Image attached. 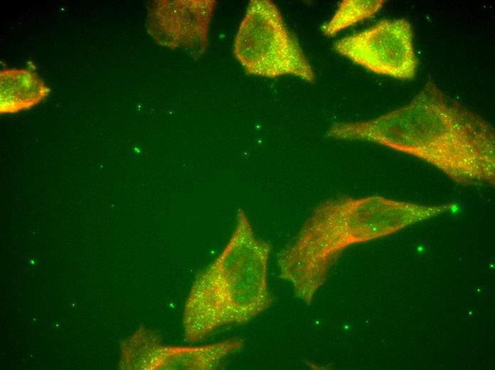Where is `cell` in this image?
I'll return each instance as SVG.
<instances>
[{"label":"cell","instance_id":"5","mask_svg":"<svg viewBox=\"0 0 495 370\" xmlns=\"http://www.w3.org/2000/svg\"><path fill=\"white\" fill-rule=\"evenodd\" d=\"M334 49L373 73L400 80L412 79L418 65L412 27L405 18L380 20L336 41Z\"/></svg>","mask_w":495,"mask_h":370},{"label":"cell","instance_id":"7","mask_svg":"<svg viewBox=\"0 0 495 370\" xmlns=\"http://www.w3.org/2000/svg\"><path fill=\"white\" fill-rule=\"evenodd\" d=\"M243 347V341L238 338L201 346L164 345L160 342L151 370H213Z\"/></svg>","mask_w":495,"mask_h":370},{"label":"cell","instance_id":"9","mask_svg":"<svg viewBox=\"0 0 495 370\" xmlns=\"http://www.w3.org/2000/svg\"><path fill=\"white\" fill-rule=\"evenodd\" d=\"M383 0H344L331 19L321 27L324 36L331 37L346 28L373 16L379 11Z\"/></svg>","mask_w":495,"mask_h":370},{"label":"cell","instance_id":"3","mask_svg":"<svg viewBox=\"0 0 495 370\" xmlns=\"http://www.w3.org/2000/svg\"><path fill=\"white\" fill-rule=\"evenodd\" d=\"M271 250L270 243L255 236L240 209L227 245L191 287L182 319L185 342L196 343L221 327L247 323L271 306Z\"/></svg>","mask_w":495,"mask_h":370},{"label":"cell","instance_id":"2","mask_svg":"<svg viewBox=\"0 0 495 370\" xmlns=\"http://www.w3.org/2000/svg\"><path fill=\"white\" fill-rule=\"evenodd\" d=\"M432 206L381 196H343L318 204L277 255L279 277L310 305L332 265L348 247L430 218Z\"/></svg>","mask_w":495,"mask_h":370},{"label":"cell","instance_id":"8","mask_svg":"<svg viewBox=\"0 0 495 370\" xmlns=\"http://www.w3.org/2000/svg\"><path fill=\"white\" fill-rule=\"evenodd\" d=\"M50 88L34 73L26 69H7L0 73V113L28 110L43 100Z\"/></svg>","mask_w":495,"mask_h":370},{"label":"cell","instance_id":"1","mask_svg":"<svg viewBox=\"0 0 495 370\" xmlns=\"http://www.w3.org/2000/svg\"><path fill=\"white\" fill-rule=\"evenodd\" d=\"M326 134L410 154L460 185L495 183L492 125L448 96L432 80L403 107L369 120L334 122Z\"/></svg>","mask_w":495,"mask_h":370},{"label":"cell","instance_id":"4","mask_svg":"<svg viewBox=\"0 0 495 370\" xmlns=\"http://www.w3.org/2000/svg\"><path fill=\"white\" fill-rule=\"evenodd\" d=\"M233 52L250 74L271 78L289 75L311 83L315 80L312 65L271 1H250Z\"/></svg>","mask_w":495,"mask_h":370},{"label":"cell","instance_id":"6","mask_svg":"<svg viewBox=\"0 0 495 370\" xmlns=\"http://www.w3.org/2000/svg\"><path fill=\"white\" fill-rule=\"evenodd\" d=\"M213 0L155 1L148 8L146 26L159 45L183 48L193 56H202L208 44Z\"/></svg>","mask_w":495,"mask_h":370}]
</instances>
